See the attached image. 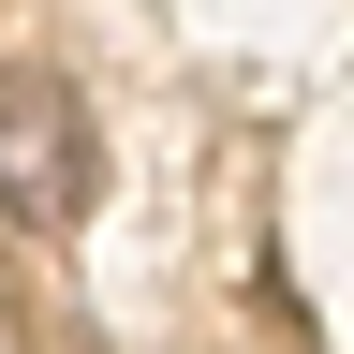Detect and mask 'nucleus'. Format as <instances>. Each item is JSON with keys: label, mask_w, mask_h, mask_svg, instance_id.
Returning <instances> with one entry per match:
<instances>
[{"label": "nucleus", "mask_w": 354, "mask_h": 354, "mask_svg": "<svg viewBox=\"0 0 354 354\" xmlns=\"http://www.w3.org/2000/svg\"><path fill=\"white\" fill-rule=\"evenodd\" d=\"M88 192H104V133H88V104H74L59 74H0V221L59 236V221H88Z\"/></svg>", "instance_id": "obj_1"}]
</instances>
